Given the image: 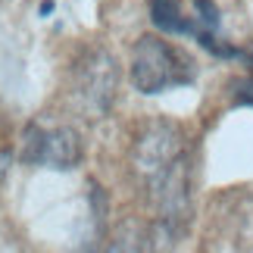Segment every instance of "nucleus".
I'll return each instance as SVG.
<instances>
[{
	"label": "nucleus",
	"mask_w": 253,
	"mask_h": 253,
	"mask_svg": "<svg viewBox=\"0 0 253 253\" xmlns=\"http://www.w3.org/2000/svg\"><path fill=\"white\" fill-rule=\"evenodd\" d=\"M194 75H197V66L191 56L157 35H144L131 47V84L141 94H163L191 84Z\"/></svg>",
	"instance_id": "1"
},
{
	"label": "nucleus",
	"mask_w": 253,
	"mask_h": 253,
	"mask_svg": "<svg viewBox=\"0 0 253 253\" xmlns=\"http://www.w3.org/2000/svg\"><path fill=\"white\" fill-rule=\"evenodd\" d=\"M119 87V63L103 47H91L72 63L69 72V97L84 113V119H103L116 100Z\"/></svg>",
	"instance_id": "2"
},
{
	"label": "nucleus",
	"mask_w": 253,
	"mask_h": 253,
	"mask_svg": "<svg viewBox=\"0 0 253 253\" xmlns=\"http://www.w3.org/2000/svg\"><path fill=\"white\" fill-rule=\"evenodd\" d=\"M19 160L25 166H41V169H56V172H72L84 160V144L82 134L72 125L63 122H44L35 119L22 131V147Z\"/></svg>",
	"instance_id": "3"
},
{
	"label": "nucleus",
	"mask_w": 253,
	"mask_h": 253,
	"mask_svg": "<svg viewBox=\"0 0 253 253\" xmlns=\"http://www.w3.org/2000/svg\"><path fill=\"white\" fill-rule=\"evenodd\" d=\"M184 150V134L175 122L166 119H157L144 128L138 138H134V147H131V169L134 175L147 184L153 175H160L163 169H169L175 160L181 157Z\"/></svg>",
	"instance_id": "4"
}]
</instances>
